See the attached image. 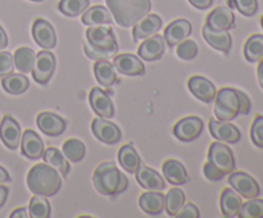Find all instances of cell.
<instances>
[{
  "instance_id": "obj_13",
  "label": "cell",
  "mask_w": 263,
  "mask_h": 218,
  "mask_svg": "<svg viewBox=\"0 0 263 218\" xmlns=\"http://www.w3.org/2000/svg\"><path fill=\"white\" fill-rule=\"evenodd\" d=\"M0 138L10 150H15L21 143V127L12 115H4L0 121Z\"/></svg>"
},
{
  "instance_id": "obj_30",
  "label": "cell",
  "mask_w": 263,
  "mask_h": 218,
  "mask_svg": "<svg viewBox=\"0 0 263 218\" xmlns=\"http://www.w3.org/2000/svg\"><path fill=\"white\" fill-rule=\"evenodd\" d=\"M118 162L125 171L135 173L141 164V159L133 145H123L118 151Z\"/></svg>"
},
{
  "instance_id": "obj_40",
  "label": "cell",
  "mask_w": 263,
  "mask_h": 218,
  "mask_svg": "<svg viewBox=\"0 0 263 218\" xmlns=\"http://www.w3.org/2000/svg\"><path fill=\"white\" fill-rule=\"evenodd\" d=\"M176 53L179 55V58L184 59V61H192V59H194L197 56L198 46L193 40H186L185 38L184 41H181L179 44V46L176 49Z\"/></svg>"
},
{
  "instance_id": "obj_44",
  "label": "cell",
  "mask_w": 263,
  "mask_h": 218,
  "mask_svg": "<svg viewBox=\"0 0 263 218\" xmlns=\"http://www.w3.org/2000/svg\"><path fill=\"white\" fill-rule=\"evenodd\" d=\"M203 172H204V176L207 177L210 181H220V180L223 179V176H225V173H223L222 171H220V169L217 168V167L213 166L211 162H207V163L204 164V167H203Z\"/></svg>"
},
{
  "instance_id": "obj_28",
  "label": "cell",
  "mask_w": 263,
  "mask_h": 218,
  "mask_svg": "<svg viewBox=\"0 0 263 218\" xmlns=\"http://www.w3.org/2000/svg\"><path fill=\"white\" fill-rule=\"evenodd\" d=\"M94 73L95 78H97V81L102 86L110 87L116 82H118L115 66L110 62H108L107 59H99V61H97V63L94 66Z\"/></svg>"
},
{
  "instance_id": "obj_6",
  "label": "cell",
  "mask_w": 263,
  "mask_h": 218,
  "mask_svg": "<svg viewBox=\"0 0 263 218\" xmlns=\"http://www.w3.org/2000/svg\"><path fill=\"white\" fill-rule=\"evenodd\" d=\"M208 162L228 174L235 169V159L231 149L221 141L212 143L208 150Z\"/></svg>"
},
{
  "instance_id": "obj_26",
  "label": "cell",
  "mask_w": 263,
  "mask_h": 218,
  "mask_svg": "<svg viewBox=\"0 0 263 218\" xmlns=\"http://www.w3.org/2000/svg\"><path fill=\"white\" fill-rule=\"evenodd\" d=\"M162 172H163L164 179L172 185H184L189 181L185 167L175 159H168L164 162L162 166Z\"/></svg>"
},
{
  "instance_id": "obj_27",
  "label": "cell",
  "mask_w": 263,
  "mask_h": 218,
  "mask_svg": "<svg viewBox=\"0 0 263 218\" xmlns=\"http://www.w3.org/2000/svg\"><path fill=\"white\" fill-rule=\"evenodd\" d=\"M241 197L234 189H223L221 194L220 205L222 214L228 218L236 217L241 207Z\"/></svg>"
},
{
  "instance_id": "obj_16",
  "label": "cell",
  "mask_w": 263,
  "mask_h": 218,
  "mask_svg": "<svg viewBox=\"0 0 263 218\" xmlns=\"http://www.w3.org/2000/svg\"><path fill=\"white\" fill-rule=\"evenodd\" d=\"M90 105L94 109V112L99 115L100 118L109 120L115 114V108L113 103L110 100L109 95L105 91H103L100 87H94L90 91Z\"/></svg>"
},
{
  "instance_id": "obj_18",
  "label": "cell",
  "mask_w": 263,
  "mask_h": 218,
  "mask_svg": "<svg viewBox=\"0 0 263 218\" xmlns=\"http://www.w3.org/2000/svg\"><path fill=\"white\" fill-rule=\"evenodd\" d=\"M164 48H166L164 37L156 33L151 37H146L145 41L141 43V45L138 49V54L144 61H158L162 54L164 53Z\"/></svg>"
},
{
  "instance_id": "obj_10",
  "label": "cell",
  "mask_w": 263,
  "mask_h": 218,
  "mask_svg": "<svg viewBox=\"0 0 263 218\" xmlns=\"http://www.w3.org/2000/svg\"><path fill=\"white\" fill-rule=\"evenodd\" d=\"M211 135L218 141L229 144H235L240 140L241 133L236 126L230 123V121H210Z\"/></svg>"
},
{
  "instance_id": "obj_9",
  "label": "cell",
  "mask_w": 263,
  "mask_h": 218,
  "mask_svg": "<svg viewBox=\"0 0 263 218\" xmlns=\"http://www.w3.org/2000/svg\"><path fill=\"white\" fill-rule=\"evenodd\" d=\"M204 123L199 117H185L180 120L174 127V135L179 140L189 143V141L197 140L203 132Z\"/></svg>"
},
{
  "instance_id": "obj_32",
  "label": "cell",
  "mask_w": 263,
  "mask_h": 218,
  "mask_svg": "<svg viewBox=\"0 0 263 218\" xmlns=\"http://www.w3.org/2000/svg\"><path fill=\"white\" fill-rule=\"evenodd\" d=\"M3 89L7 92L13 95H18L25 92L30 86V81L25 74L20 73H10L8 76H4L2 80Z\"/></svg>"
},
{
  "instance_id": "obj_36",
  "label": "cell",
  "mask_w": 263,
  "mask_h": 218,
  "mask_svg": "<svg viewBox=\"0 0 263 218\" xmlns=\"http://www.w3.org/2000/svg\"><path fill=\"white\" fill-rule=\"evenodd\" d=\"M89 4L90 0H61L58 9L67 17H79L89 8Z\"/></svg>"
},
{
  "instance_id": "obj_12",
  "label": "cell",
  "mask_w": 263,
  "mask_h": 218,
  "mask_svg": "<svg viewBox=\"0 0 263 218\" xmlns=\"http://www.w3.org/2000/svg\"><path fill=\"white\" fill-rule=\"evenodd\" d=\"M36 125L41 132L45 133L46 136H51V137L62 135L67 127L66 120L59 117L58 114L49 112L40 113L36 118Z\"/></svg>"
},
{
  "instance_id": "obj_11",
  "label": "cell",
  "mask_w": 263,
  "mask_h": 218,
  "mask_svg": "<svg viewBox=\"0 0 263 218\" xmlns=\"http://www.w3.org/2000/svg\"><path fill=\"white\" fill-rule=\"evenodd\" d=\"M91 131L95 137L105 144H116L121 140V130L117 125L104 120V118H95L91 123Z\"/></svg>"
},
{
  "instance_id": "obj_22",
  "label": "cell",
  "mask_w": 263,
  "mask_h": 218,
  "mask_svg": "<svg viewBox=\"0 0 263 218\" xmlns=\"http://www.w3.org/2000/svg\"><path fill=\"white\" fill-rule=\"evenodd\" d=\"M203 36H204L205 41L216 50H220L222 53L230 51L233 40H231V36L228 30H215L205 23L203 26Z\"/></svg>"
},
{
  "instance_id": "obj_17",
  "label": "cell",
  "mask_w": 263,
  "mask_h": 218,
  "mask_svg": "<svg viewBox=\"0 0 263 218\" xmlns=\"http://www.w3.org/2000/svg\"><path fill=\"white\" fill-rule=\"evenodd\" d=\"M162 27V18L157 14H146L139 22L134 25L133 37L134 41L144 40L146 37L156 35Z\"/></svg>"
},
{
  "instance_id": "obj_23",
  "label": "cell",
  "mask_w": 263,
  "mask_h": 218,
  "mask_svg": "<svg viewBox=\"0 0 263 218\" xmlns=\"http://www.w3.org/2000/svg\"><path fill=\"white\" fill-rule=\"evenodd\" d=\"M135 174L139 185L146 190H151V191H161L166 186L164 180L162 179L161 174L157 171H154V169L144 166V164H140V167L135 172Z\"/></svg>"
},
{
  "instance_id": "obj_41",
  "label": "cell",
  "mask_w": 263,
  "mask_h": 218,
  "mask_svg": "<svg viewBox=\"0 0 263 218\" xmlns=\"http://www.w3.org/2000/svg\"><path fill=\"white\" fill-rule=\"evenodd\" d=\"M251 138L253 144L263 149V115H257L251 127Z\"/></svg>"
},
{
  "instance_id": "obj_56",
  "label": "cell",
  "mask_w": 263,
  "mask_h": 218,
  "mask_svg": "<svg viewBox=\"0 0 263 218\" xmlns=\"http://www.w3.org/2000/svg\"><path fill=\"white\" fill-rule=\"evenodd\" d=\"M0 121H2V120H0Z\"/></svg>"
},
{
  "instance_id": "obj_24",
  "label": "cell",
  "mask_w": 263,
  "mask_h": 218,
  "mask_svg": "<svg viewBox=\"0 0 263 218\" xmlns=\"http://www.w3.org/2000/svg\"><path fill=\"white\" fill-rule=\"evenodd\" d=\"M208 26L215 30H230L235 26V15L229 7H217L208 14Z\"/></svg>"
},
{
  "instance_id": "obj_4",
  "label": "cell",
  "mask_w": 263,
  "mask_h": 218,
  "mask_svg": "<svg viewBox=\"0 0 263 218\" xmlns=\"http://www.w3.org/2000/svg\"><path fill=\"white\" fill-rule=\"evenodd\" d=\"M110 14L121 27H131L145 17L152 8L151 0H105Z\"/></svg>"
},
{
  "instance_id": "obj_48",
  "label": "cell",
  "mask_w": 263,
  "mask_h": 218,
  "mask_svg": "<svg viewBox=\"0 0 263 218\" xmlns=\"http://www.w3.org/2000/svg\"><path fill=\"white\" fill-rule=\"evenodd\" d=\"M28 215H30L28 209H26V208H18V209L13 210L12 214H10V218H27Z\"/></svg>"
},
{
  "instance_id": "obj_39",
  "label": "cell",
  "mask_w": 263,
  "mask_h": 218,
  "mask_svg": "<svg viewBox=\"0 0 263 218\" xmlns=\"http://www.w3.org/2000/svg\"><path fill=\"white\" fill-rule=\"evenodd\" d=\"M238 215L240 218H263V199H249L241 204Z\"/></svg>"
},
{
  "instance_id": "obj_46",
  "label": "cell",
  "mask_w": 263,
  "mask_h": 218,
  "mask_svg": "<svg viewBox=\"0 0 263 218\" xmlns=\"http://www.w3.org/2000/svg\"><path fill=\"white\" fill-rule=\"evenodd\" d=\"M238 95H239V100H240V114H248L251 112V99L248 97V95L246 92L240 91L238 90Z\"/></svg>"
},
{
  "instance_id": "obj_38",
  "label": "cell",
  "mask_w": 263,
  "mask_h": 218,
  "mask_svg": "<svg viewBox=\"0 0 263 218\" xmlns=\"http://www.w3.org/2000/svg\"><path fill=\"white\" fill-rule=\"evenodd\" d=\"M62 153L68 161L80 162L85 155V145L77 138H69L62 146Z\"/></svg>"
},
{
  "instance_id": "obj_2",
  "label": "cell",
  "mask_w": 263,
  "mask_h": 218,
  "mask_svg": "<svg viewBox=\"0 0 263 218\" xmlns=\"http://www.w3.org/2000/svg\"><path fill=\"white\" fill-rule=\"evenodd\" d=\"M27 186L31 192L43 196H53L61 190L59 172L48 163H39L28 171Z\"/></svg>"
},
{
  "instance_id": "obj_52",
  "label": "cell",
  "mask_w": 263,
  "mask_h": 218,
  "mask_svg": "<svg viewBox=\"0 0 263 218\" xmlns=\"http://www.w3.org/2000/svg\"><path fill=\"white\" fill-rule=\"evenodd\" d=\"M10 180L9 173H8L7 169L4 167L0 166V184H4V182H8Z\"/></svg>"
},
{
  "instance_id": "obj_37",
  "label": "cell",
  "mask_w": 263,
  "mask_h": 218,
  "mask_svg": "<svg viewBox=\"0 0 263 218\" xmlns=\"http://www.w3.org/2000/svg\"><path fill=\"white\" fill-rule=\"evenodd\" d=\"M30 217L32 218H48L50 215V204L46 200V196L36 195L31 197L30 207H28Z\"/></svg>"
},
{
  "instance_id": "obj_31",
  "label": "cell",
  "mask_w": 263,
  "mask_h": 218,
  "mask_svg": "<svg viewBox=\"0 0 263 218\" xmlns=\"http://www.w3.org/2000/svg\"><path fill=\"white\" fill-rule=\"evenodd\" d=\"M43 158L49 166H51L53 168H55L59 173L63 177H66L69 172V163L68 159L63 155V153L58 150L57 148H53V146H49L46 150H44Z\"/></svg>"
},
{
  "instance_id": "obj_29",
  "label": "cell",
  "mask_w": 263,
  "mask_h": 218,
  "mask_svg": "<svg viewBox=\"0 0 263 218\" xmlns=\"http://www.w3.org/2000/svg\"><path fill=\"white\" fill-rule=\"evenodd\" d=\"M82 23L86 26H99L112 23V14L109 9L102 5L87 8L82 15Z\"/></svg>"
},
{
  "instance_id": "obj_20",
  "label": "cell",
  "mask_w": 263,
  "mask_h": 218,
  "mask_svg": "<svg viewBox=\"0 0 263 218\" xmlns=\"http://www.w3.org/2000/svg\"><path fill=\"white\" fill-rule=\"evenodd\" d=\"M21 151L31 161L40 159L44 154V143L40 136L32 130H27L21 138Z\"/></svg>"
},
{
  "instance_id": "obj_7",
  "label": "cell",
  "mask_w": 263,
  "mask_h": 218,
  "mask_svg": "<svg viewBox=\"0 0 263 218\" xmlns=\"http://www.w3.org/2000/svg\"><path fill=\"white\" fill-rule=\"evenodd\" d=\"M55 69V56L49 50H43L36 55L32 68V77L37 84L46 85L50 81Z\"/></svg>"
},
{
  "instance_id": "obj_35",
  "label": "cell",
  "mask_w": 263,
  "mask_h": 218,
  "mask_svg": "<svg viewBox=\"0 0 263 218\" xmlns=\"http://www.w3.org/2000/svg\"><path fill=\"white\" fill-rule=\"evenodd\" d=\"M185 204V194L180 189H171L164 196V209L168 215L175 217Z\"/></svg>"
},
{
  "instance_id": "obj_19",
  "label": "cell",
  "mask_w": 263,
  "mask_h": 218,
  "mask_svg": "<svg viewBox=\"0 0 263 218\" xmlns=\"http://www.w3.org/2000/svg\"><path fill=\"white\" fill-rule=\"evenodd\" d=\"M113 66L115 68H117L120 73L127 74V76H140L145 72V67H144L141 59L134 54L125 53L115 56Z\"/></svg>"
},
{
  "instance_id": "obj_42",
  "label": "cell",
  "mask_w": 263,
  "mask_h": 218,
  "mask_svg": "<svg viewBox=\"0 0 263 218\" xmlns=\"http://www.w3.org/2000/svg\"><path fill=\"white\" fill-rule=\"evenodd\" d=\"M236 9L246 17H252L258 10V2L257 0H233Z\"/></svg>"
},
{
  "instance_id": "obj_45",
  "label": "cell",
  "mask_w": 263,
  "mask_h": 218,
  "mask_svg": "<svg viewBox=\"0 0 263 218\" xmlns=\"http://www.w3.org/2000/svg\"><path fill=\"white\" fill-rule=\"evenodd\" d=\"M175 217H179V218H199L200 217V213L199 209L195 207L193 203H187V204L182 205L181 209L179 210Z\"/></svg>"
},
{
  "instance_id": "obj_14",
  "label": "cell",
  "mask_w": 263,
  "mask_h": 218,
  "mask_svg": "<svg viewBox=\"0 0 263 218\" xmlns=\"http://www.w3.org/2000/svg\"><path fill=\"white\" fill-rule=\"evenodd\" d=\"M32 36L35 43L44 49H53L57 45V36L53 26L43 18L33 22Z\"/></svg>"
},
{
  "instance_id": "obj_25",
  "label": "cell",
  "mask_w": 263,
  "mask_h": 218,
  "mask_svg": "<svg viewBox=\"0 0 263 218\" xmlns=\"http://www.w3.org/2000/svg\"><path fill=\"white\" fill-rule=\"evenodd\" d=\"M139 207L149 215H158L164 210V195L159 191L144 192L139 197Z\"/></svg>"
},
{
  "instance_id": "obj_47",
  "label": "cell",
  "mask_w": 263,
  "mask_h": 218,
  "mask_svg": "<svg viewBox=\"0 0 263 218\" xmlns=\"http://www.w3.org/2000/svg\"><path fill=\"white\" fill-rule=\"evenodd\" d=\"M189 3L197 9H208L213 4V0H189Z\"/></svg>"
},
{
  "instance_id": "obj_1",
  "label": "cell",
  "mask_w": 263,
  "mask_h": 218,
  "mask_svg": "<svg viewBox=\"0 0 263 218\" xmlns=\"http://www.w3.org/2000/svg\"><path fill=\"white\" fill-rule=\"evenodd\" d=\"M87 43L85 44V53L91 59H107L118 51V44L115 32L109 27L91 26L86 31Z\"/></svg>"
},
{
  "instance_id": "obj_51",
  "label": "cell",
  "mask_w": 263,
  "mask_h": 218,
  "mask_svg": "<svg viewBox=\"0 0 263 218\" xmlns=\"http://www.w3.org/2000/svg\"><path fill=\"white\" fill-rule=\"evenodd\" d=\"M257 77H258V82L263 90V58L259 59L258 68H257Z\"/></svg>"
},
{
  "instance_id": "obj_54",
  "label": "cell",
  "mask_w": 263,
  "mask_h": 218,
  "mask_svg": "<svg viewBox=\"0 0 263 218\" xmlns=\"http://www.w3.org/2000/svg\"><path fill=\"white\" fill-rule=\"evenodd\" d=\"M261 26H262V28H263V15H262V18H261Z\"/></svg>"
},
{
  "instance_id": "obj_53",
  "label": "cell",
  "mask_w": 263,
  "mask_h": 218,
  "mask_svg": "<svg viewBox=\"0 0 263 218\" xmlns=\"http://www.w3.org/2000/svg\"><path fill=\"white\" fill-rule=\"evenodd\" d=\"M229 5H230V7H229V8H233L234 7V2H233V0H229Z\"/></svg>"
},
{
  "instance_id": "obj_3",
  "label": "cell",
  "mask_w": 263,
  "mask_h": 218,
  "mask_svg": "<svg viewBox=\"0 0 263 218\" xmlns=\"http://www.w3.org/2000/svg\"><path fill=\"white\" fill-rule=\"evenodd\" d=\"M92 182L97 191L107 196L121 194L128 186V179L116 167L113 162L99 164L92 174Z\"/></svg>"
},
{
  "instance_id": "obj_34",
  "label": "cell",
  "mask_w": 263,
  "mask_h": 218,
  "mask_svg": "<svg viewBox=\"0 0 263 218\" xmlns=\"http://www.w3.org/2000/svg\"><path fill=\"white\" fill-rule=\"evenodd\" d=\"M244 56L248 62H259L263 58V35H252L244 45Z\"/></svg>"
},
{
  "instance_id": "obj_49",
  "label": "cell",
  "mask_w": 263,
  "mask_h": 218,
  "mask_svg": "<svg viewBox=\"0 0 263 218\" xmlns=\"http://www.w3.org/2000/svg\"><path fill=\"white\" fill-rule=\"evenodd\" d=\"M8 192H9V190H8V187L3 186V185L0 184V208H2L3 205L5 204V202H7Z\"/></svg>"
},
{
  "instance_id": "obj_55",
  "label": "cell",
  "mask_w": 263,
  "mask_h": 218,
  "mask_svg": "<svg viewBox=\"0 0 263 218\" xmlns=\"http://www.w3.org/2000/svg\"><path fill=\"white\" fill-rule=\"evenodd\" d=\"M31 2H37L39 3V2H44V0H31Z\"/></svg>"
},
{
  "instance_id": "obj_21",
  "label": "cell",
  "mask_w": 263,
  "mask_h": 218,
  "mask_svg": "<svg viewBox=\"0 0 263 218\" xmlns=\"http://www.w3.org/2000/svg\"><path fill=\"white\" fill-rule=\"evenodd\" d=\"M192 32V25L187 19H176L170 23L164 30V41L170 46L179 45L181 41H184Z\"/></svg>"
},
{
  "instance_id": "obj_50",
  "label": "cell",
  "mask_w": 263,
  "mask_h": 218,
  "mask_svg": "<svg viewBox=\"0 0 263 218\" xmlns=\"http://www.w3.org/2000/svg\"><path fill=\"white\" fill-rule=\"evenodd\" d=\"M7 45H8L7 33H5V31L3 30V27L0 26V49L7 48Z\"/></svg>"
},
{
  "instance_id": "obj_8",
  "label": "cell",
  "mask_w": 263,
  "mask_h": 218,
  "mask_svg": "<svg viewBox=\"0 0 263 218\" xmlns=\"http://www.w3.org/2000/svg\"><path fill=\"white\" fill-rule=\"evenodd\" d=\"M229 184L239 195L247 197V199L257 197L261 192L258 182L246 172H234V173L231 172L229 176Z\"/></svg>"
},
{
  "instance_id": "obj_43",
  "label": "cell",
  "mask_w": 263,
  "mask_h": 218,
  "mask_svg": "<svg viewBox=\"0 0 263 218\" xmlns=\"http://www.w3.org/2000/svg\"><path fill=\"white\" fill-rule=\"evenodd\" d=\"M14 69V59L8 51H0V77L13 73Z\"/></svg>"
},
{
  "instance_id": "obj_33",
  "label": "cell",
  "mask_w": 263,
  "mask_h": 218,
  "mask_svg": "<svg viewBox=\"0 0 263 218\" xmlns=\"http://www.w3.org/2000/svg\"><path fill=\"white\" fill-rule=\"evenodd\" d=\"M13 59H14L15 68H17L21 73L25 74L32 71L36 55L35 53H33L32 49L23 46V48H18L17 50H15Z\"/></svg>"
},
{
  "instance_id": "obj_5",
  "label": "cell",
  "mask_w": 263,
  "mask_h": 218,
  "mask_svg": "<svg viewBox=\"0 0 263 218\" xmlns=\"http://www.w3.org/2000/svg\"><path fill=\"white\" fill-rule=\"evenodd\" d=\"M240 114L238 89L223 87L216 94L215 115L218 121H231Z\"/></svg>"
},
{
  "instance_id": "obj_15",
  "label": "cell",
  "mask_w": 263,
  "mask_h": 218,
  "mask_svg": "<svg viewBox=\"0 0 263 218\" xmlns=\"http://www.w3.org/2000/svg\"><path fill=\"white\" fill-rule=\"evenodd\" d=\"M187 86H189L190 92L200 102L212 103L217 94V89L215 85L210 80L202 76H193L187 81Z\"/></svg>"
}]
</instances>
